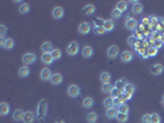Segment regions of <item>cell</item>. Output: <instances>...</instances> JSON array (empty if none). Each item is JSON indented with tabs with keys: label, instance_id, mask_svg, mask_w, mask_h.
<instances>
[{
	"label": "cell",
	"instance_id": "obj_1",
	"mask_svg": "<svg viewBox=\"0 0 164 123\" xmlns=\"http://www.w3.org/2000/svg\"><path fill=\"white\" fill-rule=\"evenodd\" d=\"M47 110H48V103L46 100H41L37 105V111H36V116L38 117V119L43 121L47 116Z\"/></svg>",
	"mask_w": 164,
	"mask_h": 123
},
{
	"label": "cell",
	"instance_id": "obj_2",
	"mask_svg": "<svg viewBox=\"0 0 164 123\" xmlns=\"http://www.w3.org/2000/svg\"><path fill=\"white\" fill-rule=\"evenodd\" d=\"M137 26H138V22L136 19H133V17H130V16H127V19L125 21V27L127 30H130V31H136L137 30Z\"/></svg>",
	"mask_w": 164,
	"mask_h": 123
},
{
	"label": "cell",
	"instance_id": "obj_3",
	"mask_svg": "<svg viewBox=\"0 0 164 123\" xmlns=\"http://www.w3.org/2000/svg\"><path fill=\"white\" fill-rule=\"evenodd\" d=\"M36 60H37V56L35 53H25L22 56V63L25 65H30V64H33Z\"/></svg>",
	"mask_w": 164,
	"mask_h": 123
},
{
	"label": "cell",
	"instance_id": "obj_4",
	"mask_svg": "<svg viewBox=\"0 0 164 123\" xmlns=\"http://www.w3.org/2000/svg\"><path fill=\"white\" fill-rule=\"evenodd\" d=\"M78 52H79V44L77 42H70L67 47V53L69 56H77L78 54Z\"/></svg>",
	"mask_w": 164,
	"mask_h": 123
},
{
	"label": "cell",
	"instance_id": "obj_5",
	"mask_svg": "<svg viewBox=\"0 0 164 123\" xmlns=\"http://www.w3.org/2000/svg\"><path fill=\"white\" fill-rule=\"evenodd\" d=\"M68 95H69L70 97H73V99L78 97V96L80 95V87H79L78 85H75V84L70 85V86L68 87Z\"/></svg>",
	"mask_w": 164,
	"mask_h": 123
},
{
	"label": "cell",
	"instance_id": "obj_6",
	"mask_svg": "<svg viewBox=\"0 0 164 123\" xmlns=\"http://www.w3.org/2000/svg\"><path fill=\"white\" fill-rule=\"evenodd\" d=\"M119 53H120V49H119V47L117 46H111V47H109V49H107V56H109V58L110 59H115V58H117L119 57Z\"/></svg>",
	"mask_w": 164,
	"mask_h": 123
},
{
	"label": "cell",
	"instance_id": "obj_7",
	"mask_svg": "<svg viewBox=\"0 0 164 123\" xmlns=\"http://www.w3.org/2000/svg\"><path fill=\"white\" fill-rule=\"evenodd\" d=\"M52 72L49 70V68H43L41 70V74H40V78L42 81H51V78H52Z\"/></svg>",
	"mask_w": 164,
	"mask_h": 123
},
{
	"label": "cell",
	"instance_id": "obj_8",
	"mask_svg": "<svg viewBox=\"0 0 164 123\" xmlns=\"http://www.w3.org/2000/svg\"><path fill=\"white\" fill-rule=\"evenodd\" d=\"M52 16L54 17L56 20H59L64 16V9L61 8V6H56L53 10H52Z\"/></svg>",
	"mask_w": 164,
	"mask_h": 123
},
{
	"label": "cell",
	"instance_id": "obj_9",
	"mask_svg": "<svg viewBox=\"0 0 164 123\" xmlns=\"http://www.w3.org/2000/svg\"><path fill=\"white\" fill-rule=\"evenodd\" d=\"M133 59V53L131 50H123L121 53V60L123 63H130Z\"/></svg>",
	"mask_w": 164,
	"mask_h": 123
},
{
	"label": "cell",
	"instance_id": "obj_10",
	"mask_svg": "<svg viewBox=\"0 0 164 123\" xmlns=\"http://www.w3.org/2000/svg\"><path fill=\"white\" fill-rule=\"evenodd\" d=\"M90 30H92V27H90V24L89 22H80L79 24V27H78V31L80 34H88L90 32Z\"/></svg>",
	"mask_w": 164,
	"mask_h": 123
},
{
	"label": "cell",
	"instance_id": "obj_11",
	"mask_svg": "<svg viewBox=\"0 0 164 123\" xmlns=\"http://www.w3.org/2000/svg\"><path fill=\"white\" fill-rule=\"evenodd\" d=\"M163 70H164V66L162 64H153L151 68H149V72L151 74L153 75H160L163 73Z\"/></svg>",
	"mask_w": 164,
	"mask_h": 123
},
{
	"label": "cell",
	"instance_id": "obj_12",
	"mask_svg": "<svg viewBox=\"0 0 164 123\" xmlns=\"http://www.w3.org/2000/svg\"><path fill=\"white\" fill-rule=\"evenodd\" d=\"M24 117H25V112H24L22 110H20V108L15 110L14 113H12V118H14L15 122H21V121H24Z\"/></svg>",
	"mask_w": 164,
	"mask_h": 123
},
{
	"label": "cell",
	"instance_id": "obj_13",
	"mask_svg": "<svg viewBox=\"0 0 164 123\" xmlns=\"http://www.w3.org/2000/svg\"><path fill=\"white\" fill-rule=\"evenodd\" d=\"M132 12L135 15H141L143 12V5L139 2H132Z\"/></svg>",
	"mask_w": 164,
	"mask_h": 123
},
{
	"label": "cell",
	"instance_id": "obj_14",
	"mask_svg": "<svg viewBox=\"0 0 164 123\" xmlns=\"http://www.w3.org/2000/svg\"><path fill=\"white\" fill-rule=\"evenodd\" d=\"M93 54H94V48L90 46H85L82 50V56L84 58H90V57H93Z\"/></svg>",
	"mask_w": 164,
	"mask_h": 123
},
{
	"label": "cell",
	"instance_id": "obj_15",
	"mask_svg": "<svg viewBox=\"0 0 164 123\" xmlns=\"http://www.w3.org/2000/svg\"><path fill=\"white\" fill-rule=\"evenodd\" d=\"M10 112V105L8 102H2L0 103V115H2L3 117L8 116Z\"/></svg>",
	"mask_w": 164,
	"mask_h": 123
},
{
	"label": "cell",
	"instance_id": "obj_16",
	"mask_svg": "<svg viewBox=\"0 0 164 123\" xmlns=\"http://www.w3.org/2000/svg\"><path fill=\"white\" fill-rule=\"evenodd\" d=\"M95 11H96V8H95L94 4H88V5H85V6L83 8V10H82V12H83L84 15H93Z\"/></svg>",
	"mask_w": 164,
	"mask_h": 123
},
{
	"label": "cell",
	"instance_id": "obj_17",
	"mask_svg": "<svg viewBox=\"0 0 164 123\" xmlns=\"http://www.w3.org/2000/svg\"><path fill=\"white\" fill-rule=\"evenodd\" d=\"M41 60H42V63L45 65H51L54 62V59H53V57H52L51 53H43L42 57H41Z\"/></svg>",
	"mask_w": 164,
	"mask_h": 123
},
{
	"label": "cell",
	"instance_id": "obj_18",
	"mask_svg": "<svg viewBox=\"0 0 164 123\" xmlns=\"http://www.w3.org/2000/svg\"><path fill=\"white\" fill-rule=\"evenodd\" d=\"M62 81H63V75L59 73H54L51 78V83L53 85H59V84H62Z\"/></svg>",
	"mask_w": 164,
	"mask_h": 123
},
{
	"label": "cell",
	"instance_id": "obj_19",
	"mask_svg": "<svg viewBox=\"0 0 164 123\" xmlns=\"http://www.w3.org/2000/svg\"><path fill=\"white\" fill-rule=\"evenodd\" d=\"M127 84H129V81H127L126 79H119V80H116V83H115V87H117V89L120 90V91H122L123 92V90H125V87L127 86Z\"/></svg>",
	"mask_w": 164,
	"mask_h": 123
},
{
	"label": "cell",
	"instance_id": "obj_20",
	"mask_svg": "<svg viewBox=\"0 0 164 123\" xmlns=\"http://www.w3.org/2000/svg\"><path fill=\"white\" fill-rule=\"evenodd\" d=\"M36 118V115L32 111H26L25 117H24V123H33Z\"/></svg>",
	"mask_w": 164,
	"mask_h": 123
},
{
	"label": "cell",
	"instance_id": "obj_21",
	"mask_svg": "<svg viewBox=\"0 0 164 123\" xmlns=\"http://www.w3.org/2000/svg\"><path fill=\"white\" fill-rule=\"evenodd\" d=\"M117 115H119V111H117V108H115V107L107 108V110H106V117H107L109 119H115V118H117Z\"/></svg>",
	"mask_w": 164,
	"mask_h": 123
},
{
	"label": "cell",
	"instance_id": "obj_22",
	"mask_svg": "<svg viewBox=\"0 0 164 123\" xmlns=\"http://www.w3.org/2000/svg\"><path fill=\"white\" fill-rule=\"evenodd\" d=\"M41 49H42V52H43V53H52V52H53V44L51 43V42H43L42 43V46H41Z\"/></svg>",
	"mask_w": 164,
	"mask_h": 123
},
{
	"label": "cell",
	"instance_id": "obj_23",
	"mask_svg": "<svg viewBox=\"0 0 164 123\" xmlns=\"http://www.w3.org/2000/svg\"><path fill=\"white\" fill-rule=\"evenodd\" d=\"M102 27L106 30V32H111V31H114V30H115V22H114V20H105Z\"/></svg>",
	"mask_w": 164,
	"mask_h": 123
},
{
	"label": "cell",
	"instance_id": "obj_24",
	"mask_svg": "<svg viewBox=\"0 0 164 123\" xmlns=\"http://www.w3.org/2000/svg\"><path fill=\"white\" fill-rule=\"evenodd\" d=\"M100 80H101V83H102V84H110V81H111V74L109 73V72H104V73H101V75H100Z\"/></svg>",
	"mask_w": 164,
	"mask_h": 123
},
{
	"label": "cell",
	"instance_id": "obj_25",
	"mask_svg": "<svg viewBox=\"0 0 164 123\" xmlns=\"http://www.w3.org/2000/svg\"><path fill=\"white\" fill-rule=\"evenodd\" d=\"M94 103H95V101H94V99H92V97H85L84 100H83V106L85 107V108H92L93 106H94Z\"/></svg>",
	"mask_w": 164,
	"mask_h": 123
},
{
	"label": "cell",
	"instance_id": "obj_26",
	"mask_svg": "<svg viewBox=\"0 0 164 123\" xmlns=\"http://www.w3.org/2000/svg\"><path fill=\"white\" fill-rule=\"evenodd\" d=\"M123 92L127 94V95H131V96H132V95L136 92V86H135L133 84H130V83H129V84H127V86L125 87Z\"/></svg>",
	"mask_w": 164,
	"mask_h": 123
},
{
	"label": "cell",
	"instance_id": "obj_27",
	"mask_svg": "<svg viewBox=\"0 0 164 123\" xmlns=\"http://www.w3.org/2000/svg\"><path fill=\"white\" fill-rule=\"evenodd\" d=\"M30 10H31V6H30L28 4H26V3L20 4V8H19V12H20V14L26 15V14H28V12H30Z\"/></svg>",
	"mask_w": 164,
	"mask_h": 123
},
{
	"label": "cell",
	"instance_id": "obj_28",
	"mask_svg": "<svg viewBox=\"0 0 164 123\" xmlns=\"http://www.w3.org/2000/svg\"><path fill=\"white\" fill-rule=\"evenodd\" d=\"M19 75L21 76V78H27L28 75H30V68L28 66H21L20 69H19Z\"/></svg>",
	"mask_w": 164,
	"mask_h": 123
},
{
	"label": "cell",
	"instance_id": "obj_29",
	"mask_svg": "<svg viewBox=\"0 0 164 123\" xmlns=\"http://www.w3.org/2000/svg\"><path fill=\"white\" fill-rule=\"evenodd\" d=\"M112 89H114V85H111V84H102V86H101V91L107 95L111 94Z\"/></svg>",
	"mask_w": 164,
	"mask_h": 123
},
{
	"label": "cell",
	"instance_id": "obj_30",
	"mask_svg": "<svg viewBox=\"0 0 164 123\" xmlns=\"http://www.w3.org/2000/svg\"><path fill=\"white\" fill-rule=\"evenodd\" d=\"M117 111H119V113L129 115V112H130V107H129V105H127V103L125 102V103H121V105H120L119 108H117Z\"/></svg>",
	"mask_w": 164,
	"mask_h": 123
},
{
	"label": "cell",
	"instance_id": "obj_31",
	"mask_svg": "<svg viewBox=\"0 0 164 123\" xmlns=\"http://www.w3.org/2000/svg\"><path fill=\"white\" fill-rule=\"evenodd\" d=\"M116 9L123 14L125 11H127V9H129V4H127L126 2H119L117 5H116Z\"/></svg>",
	"mask_w": 164,
	"mask_h": 123
},
{
	"label": "cell",
	"instance_id": "obj_32",
	"mask_svg": "<svg viewBox=\"0 0 164 123\" xmlns=\"http://www.w3.org/2000/svg\"><path fill=\"white\" fill-rule=\"evenodd\" d=\"M104 106L106 107V108H112V107H115L114 106V99L110 96V97H106L105 100H104Z\"/></svg>",
	"mask_w": 164,
	"mask_h": 123
},
{
	"label": "cell",
	"instance_id": "obj_33",
	"mask_svg": "<svg viewBox=\"0 0 164 123\" xmlns=\"http://www.w3.org/2000/svg\"><path fill=\"white\" fill-rule=\"evenodd\" d=\"M86 121H88L89 123H96V121H98V115H96L95 112L88 113V115H86Z\"/></svg>",
	"mask_w": 164,
	"mask_h": 123
},
{
	"label": "cell",
	"instance_id": "obj_34",
	"mask_svg": "<svg viewBox=\"0 0 164 123\" xmlns=\"http://www.w3.org/2000/svg\"><path fill=\"white\" fill-rule=\"evenodd\" d=\"M51 54H52V57H53L54 60H58V59H61V57H62V50L58 49V48H54Z\"/></svg>",
	"mask_w": 164,
	"mask_h": 123
},
{
	"label": "cell",
	"instance_id": "obj_35",
	"mask_svg": "<svg viewBox=\"0 0 164 123\" xmlns=\"http://www.w3.org/2000/svg\"><path fill=\"white\" fill-rule=\"evenodd\" d=\"M116 119H117L120 123H126L127 121H129V115H125V113H119Z\"/></svg>",
	"mask_w": 164,
	"mask_h": 123
},
{
	"label": "cell",
	"instance_id": "obj_36",
	"mask_svg": "<svg viewBox=\"0 0 164 123\" xmlns=\"http://www.w3.org/2000/svg\"><path fill=\"white\" fill-rule=\"evenodd\" d=\"M14 47H15V41H14L12 38H8L4 48H5V49H8V50H10V49H12Z\"/></svg>",
	"mask_w": 164,
	"mask_h": 123
},
{
	"label": "cell",
	"instance_id": "obj_37",
	"mask_svg": "<svg viewBox=\"0 0 164 123\" xmlns=\"http://www.w3.org/2000/svg\"><path fill=\"white\" fill-rule=\"evenodd\" d=\"M157 54H158V49L156 47H153V46L148 47V57H156Z\"/></svg>",
	"mask_w": 164,
	"mask_h": 123
},
{
	"label": "cell",
	"instance_id": "obj_38",
	"mask_svg": "<svg viewBox=\"0 0 164 123\" xmlns=\"http://www.w3.org/2000/svg\"><path fill=\"white\" fill-rule=\"evenodd\" d=\"M121 16H122V12H121V11H119L117 9H114V10L111 11V17H112V19L119 20Z\"/></svg>",
	"mask_w": 164,
	"mask_h": 123
},
{
	"label": "cell",
	"instance_id": "obj_39",
	"mask_svg": "<svg viewBox=\"0 0 164 123\" xmlns=\"http://www.w3.org/2000/svg\"><path fill=\"white\" fill-rule=\"evenodd\" d=\"M152 122L151 123H162V117L158 113H152Z\"/></svg>",
	"mask_w": 164,
	"mask_h": 123
},
{
	"label": "cell",
	"instance_id": "obj_40",
	"mask_svg": "<svg viewBox=\"0 0 164 123\" xmlns=\"http://www.w3.org/2000/svg\"><path fill=\"white\" fill-rule=\"evenodd\" d=\"M121 94H122V91H120V90L117 89V87H115V86H114V89H112V91H111L110 96H111L112 99H116V97H119Z\"/></svg>",
	"mask_w": 164,
	"mask_h": 123
},
{
	"label": "cell",
	"instance_id": "obj_41",
	"mask_svg": "<svg viewBox=\"0 0 164 123\" xmlns=\"http://www.w3.org/2000/svg\"><path fill=\"white\" fill-rule=\"evenodd\" d=\"M152 122V116L148 115V113H146L142 116V123H151Z\"/></svg>",
	"mask_w": 164,
	"mask_h": 123
},
{
	"label": "cell",
	"instance_id": "obj_42",
	"mask_svg": "<svg viewBox=\"0 0 164 123\" xmlns=\"http://www.w3.org/2000/svg\"><path fill=\"white\" fill-rule=\"evenodd\" d=\"M156 31H159V32H164V19H159V22H158V26H157V30Z\"/></svg>",
	"mask_w": 164,
	"mask_h": 123
},
{
	"label": "cell",
	"instance_id": "obj_43",
	"mask_svg": "<svg viewBox=\"0 0 164 123\" xmlns=\"http://www.w3.org/2000/svg\"><path fill=\"white\" fill-rule=\"evenodd\" d=\"M127 42H129V44H130L131 47H133V46L136 44V42H137L136 36H130V37H129V40H127Z\"/></svg>",
	"mask_w": 164,
	"mask_h": 123
},
{
	"label": "cell",
	"instance_id": "obj_44",
	"mask_svg": "<svg viewBox=\"0 0 164 123\" xmlns=\"http://www.w3.org/2000/svg\"><path fill=\"white\" fill-rule=\"evenodd\" d=\"M5 33H6V26L5 25H0V36L5 37Z\"/></svg>",
	"mask_w": 164,
	"mask_h": 123
},
{
	"label": "cell",
	"instance_id": "obj_45",
	"mask_svg": "<svg viewBox=\"0 0 164 123\" xmlns=\"http://www.w3.org/2000/svg\"><path fill=\"white\" fill-rule=\"evenodd\" d=\"M95 33L96 34H104V33H106V30L104 27H98V28H95Z\"/></svg>",
	"mask_w": 164,
	"mask_h": 123
},
{
	"label": "cell",
	"instance_id": "obj_46",
	"mask_svg": "<svg viewBox=\"0 0 164 123\" xmlns=\"http://www.w3.org/2000/svg\"><path fill=\"white\" fill-rule=\"evenodd\" d=\"M162 46H163V41H154V43H153V47H156L157 49H159Z\"/></svg>",
	"mask_w": 164,
	"mask_h": 123
},
{
	"label": "cell",
	"instance_id": "obj_47",
	"mask_svg": "<svg viewBox=\"0 0 164 123\" xmlns=\"http://www.w3.org/2000/svg\"><path fill=\"white\" fill-rule=\"evenodd\" d=\"M149 24H151V17H144V19L142 20V25L144 26V25H148L149 26Z\"/></svg>",
	"mask_w": 164,
	"mask_h": 123
},
{
	"label": "cell",
	"instance_id": "obj_48",
	"mask_svg": "<svg viewBox=\"0 0 164 123\" xmlns=\"http://www.w3.org/2000/svg\"><path fill=\"white\" fill-rule=\"evenodd\" d=\"M121 103H123V102L120 100V97H116V99H114V106H117V107H119Z\"/></svg>",
	"mask_w": 164,
	"mask_h": 123
},
{
	"label": "cell",
	"instance_id": "obj_49",
	"mask_svg": "<svg viewBox=\"0 0 164 123\" xmlns=\"http://www.w3.org/2000/svg\"><path fill=\"white\" fill-rule=\"evenodd\" d=\"M6 40H8V38H5V37H0V46H2L3 48L5 47V43H6Z\"/></svg>",
	"mask_w": 164,
	"mask_h": 123
},
{
	"label": "cell",
	"instance_id": "obj_50",
	"mask_svg": "<svg viewBox=\"0 0 164 123\" xmlns=\"http://www.w3.org/2000/svg\"><path fill=\"white\" fill-rule=\"evenodd\" d=\"M56 123H65V122H64V121H57Z\"/></svg>",
	"mask_w": 164,
	"mask_h": 123
},
{
	"label": "cell",
	"instance_id": "obj_51",
	"mask_svg": "<svg viewBox=\"0 0 164 123\" xmlns=\"http://www.w3.org/2000/svg\"><path fill=\"white\" fill-rule=\"evenodd\" d=\"M162 99H163V102H164V94H163V96H162Z\"/></svg>",
	"mask_w": 164,
	"mask_h": 123
}]
</instances>
